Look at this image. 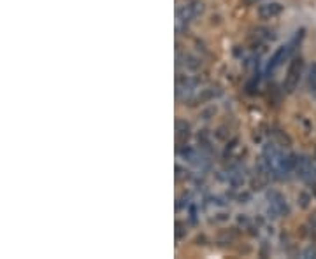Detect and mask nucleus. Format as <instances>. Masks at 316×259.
Listing matches in <instances>:
<instances>
[{"instance_id": "9d476101", "label": "nucleus", "mask_w": 316, "mask_h": 259, "mask_svg": "<svg viewBox=\"0 0 316 259\" xmlns=\"http://www.w3.org/2000/svg\"><path fill=\"white\" fill-rule=\"evenodd\" d=\"M186 5H188L190 12H192V16H194L195 19L201 18V16L206 12L204 0H188V2H186Z\"/></svg>"}, {"instance_id": "f3484780", "label": "nucleus", "mask_w": 316, "mask_h": 259, "mask_svg": "<svg viewBox=\"0 0 316 259\" xmlns=\"http://www.w3.org/2000/svg\"><path fill=\"white\" fill-rule=\"evenodd\" d=\"M309 201H311V196H309L308 193H304V191H302L301 194H299V205H301L302 208H308Z\"/></svg>"}, {"instance_id": "ddd939ff", "label": "nucleus", "mask_w": 316, "mask_h": 259, "mask_svg": "<svg viewBox=\"0 0 316 259\" xmlns=\"http://www.w3.org/2000/svg\"><path fill=\"white\" fill-rule=\"evenodd\" d=\"M237 147H239V138L237 137H232V138H228L227 142H225V149H223V156L225 158H234V152L237 151Z\"/></svg>"}, {"instance_id": "2eb2a0df", "label": "nucleus", "mask_w": 316, "mask_h": 259, "mask_svg": "<svg viewBox=\"0 0 316 259\" xmlns=\"http://www.w3.org/2000/svg\"><path fill=\"white\" fill-rule=\"evenodd\" d=\"M176 179L178 181H183V179H192V174H190L188 170H186L185 167H181V165H176Z\"/></svg>"}, {"instance_id": "f257e3e1", "label": "nucleus", "mask_w": 316, "mask_h": 259, "mask_svg": "<svg viewBox=\"0 0 316 259\" xmlns=\"http://www.w3.org/2000/svg\"><path fill=\"white\" fill-rule=\"evenodd\" d=\"M290 205H288L285 194H281L276 189L267 191V208H265V214L271 219L278 217H288L290 215Z\"/></svg>"}, {"instance_id": "423d86ee", "label": "nucleus", "mask_w": 316, "mask_h": 259, "mask_svg": "<svg viewBox=\"0 0 316 259\" xmlns=\"http://www.w3.org/2000/svg\"><path fill=\"white\" fill-rule=\"evenodd\" d=\"M271 140H274L276 144H278L279 147H283V149H290L292 147L290 135H288L285 130L279 128V126H271Z\"/></svg>"}, {"instance_id": "39448f33", "label": "nucleus", "mask_w": 316, "mask_h": 259, "mask_svg": "<svg viewBox=\"0 0 316 259\" xmlns=\"http://www.w3.org/2000/svg\"><path fill=\"white\" fill-rule=\"evenodd\" d=\"M283 11H285V5H283L281 2H278V0L264 2V4H260L257 9L258 16H260L262 19H274L278 18V16H281Z\"/></svg>"}, {"instance_id": "a211bd4d", "label": "nucleus", "mask_w": 316, "mask_h": 259, "mask_svg": "<svg viewBox=\"0 0 316 259\" xmlns=\"http://www.w3.org/2000/svg\"><path fill=\"white\" fill-rule=\"evenodd\" d=\"M302 256H304V258H316V249H313V247L306 249V251L302 252Z\"/></svg>"}, {"instance_id": "1a4fd4ad", "label": "nucleus", "mask_w": 316, "mask_h": 259, "mask_svg": "<svg viewBox=\"0 0 316 259\" xmlns=\"http://www.w3.org/2000/svg\"><path fill=\"white\" fill-rule=\"evenodd\" d=\"M306 86H308V91L316 96V62H313L308 67V72H306Z\"/></svg>"}, {"instance_id": "f03ea898", "label": "nucleus", "mask_w": 316, "mask_h": 259, "mask_svg": "<svg viewBox=\"0 0 316 259\" xmlns=\"http://www.w3.org/2000/svg\"><path fill=\"white\" fill-rule=\"evenodd\" d=\"M302 74H304V60H302V56H294L290 65H288L285 82H283V91L288 93V95L294 93L297 89L299 82H301Z\"/></svg>"}, {"instance_id": "20e7f679", "label": "nucleus", "mask_w": 316, "mask_h": 259, "mask_svg": "<svg viewBox=\"0 0 316 259\" xmlns=\"http://www.w3.org/2000/svg\"><path fill=\"white\" fill-rule=\"evenodd\" d=\"M176 68H185L186 72H199L202 68V58L192 55V53L176 51Z\"/></svg>"}, {"instance_id": "6e6552de", "label": "nucleus", "mask_w": 316, "mask_h": 259, "mask_svg": "<svg viewBox=\"0 0 316 259\" xmlns=\"http://www.w3.org/2000/svg\"><path fill=\"white\" fill-rule=\"evenodd\" d=\"M190 135H192V126L185 119H176V138L179 142H188Z\"/></svg>"}, {"instance_id": "6ab92c4d", "label": "nucleus", "mask_w": 316, "mask_h": 259, "mask_svg": "<svg viewBox=\"0 0 316 259\" xmlns=\"http://www.w3.org/2000/svg\"><path fill=\"white\" fill-rule=\"evenodd\" d=\"M248 2H257V0H248Z\"/></svg>"}, {"instance_id": "9b49d317", "label": "nucleus", "mask_w": 316, "mask_h": 259, "mask_svg": "<svg viewBox=\"0 0 316 259\" xmlns=\"http://www.w3.org/2000/svg\"><path fill=\"white\" fill-rule=\"evenodd\" d=\"M199 214H201V208H199L197 201H192L190 207L186 208V215H188V222L192 226H197L199 224Z\"/></svg>"}, {"instance_id": "7ed1b4c3", "label": "nucleus", "mask_w": 316, "mask_h": 259, "mask_svg": "<svg viewBox=\"0 0 316 259\" xmlns=\"http://www.w3.org/2000/svg\"><path fill=\"white\" fill-rule=\"evenodd\" d=\"M294 58V55H292V49L288 44H283L279 46L278 49L274 51V55L271 56V60H269V63L265 65V75H272L276 70H278L279 67H281L283 63L287 62V60Z\"/></svg>"}, {"instance_id": "dca6fc26", "label": "nucleus", "mask_w": 316, "mask_h": 259, "mask_svg": "<svg viewBox=\"0 0 316 259\" xmlns=\"http://www.w3.org/2000/svg\"><path fill=\"white\" fill-rule=\"evenodd\" d=\"M214 114H216V107H214V105H211V107L204 109V111L201 112V119H204V121H209L211 118H214Z\"/></svg>"}, {"instance_id": "0eeeda50", "label": "nucleus", "mask_w": 316, "mask_h": 259, "mask_svg": "<svg viewBox=\"0 0 316 259\" xmlns=\"http://www.w3.org/2000/svg\"><path fill=\"white\" fill-rule=\"evenodd\" d=\"M276 37H278L276 32L272 28H269V26H257V28L253 30V39H257V41H260V42H265V44L274 42Z\"/></svg>"}, {"instance_id": "4468645a", "label": "nucleus", "mask_w": 316, "mask_h": 259, "mask_svg": "<svg viewBox=\"0 0 316 259\" xmlns=\"http://www.w3.org/2000/svg\"><path fill=\"white\" fill-rule=\"evenodd\" d=\"M176 242H181L183 238H186L188 235V224L183 221H176Z\"/></svg>"}, {"instance_id": "f8f14e48", "label": "nucleus", "mask_w": 316, "mask_h": 259, "mask_svg": "<svg viewBox=\"0 0 316 259\" xmlns=\"http://www.w3.org/2000/svg\"><path fill=\"white\" fill-rule=\"evenodd\" d=\"M304 35H306V28H299L297 32L294 34V37L290 39V42H288V46H290V49H292V55L294 56H295L297 48L301 46V42L304 41Z\"/></svg>"}]
</instances>
